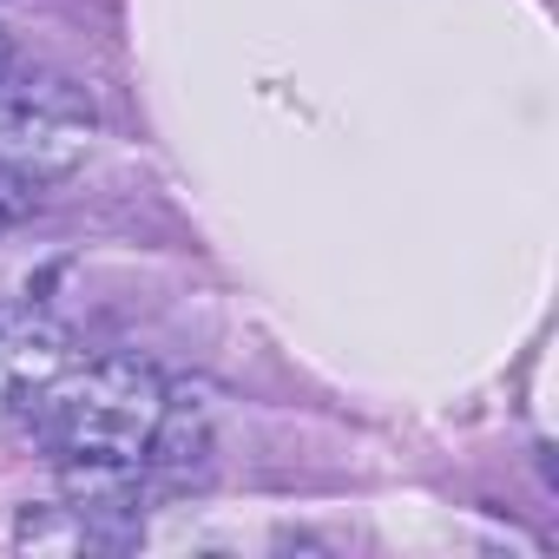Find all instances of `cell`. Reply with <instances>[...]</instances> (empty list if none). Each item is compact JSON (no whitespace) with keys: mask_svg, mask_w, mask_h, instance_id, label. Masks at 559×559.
Here are the masks:
<instances>
[{"mask_svg":"<svg viewBox=\"0 0 559 559\" xmlns=\"http://www.w3.org/2000/svg\"><path fill=\"white\" fill-rule=\"evenodd\" d=\"M158 408H165V376L139 356H106L80 376L73 369L60 376V389L40 402L34 421L60 461L67 493L80 500L73 513H132Z\"/></svg>","mask_w":559,"mask_h":559,"instance_id":"cell-1","label":"cell"},{"mask_svg":"<svg viewBox=\"0 0 559 559\" xmlns=\"http://www.w3.org/2000/svg\"><path fill=\"white\" fill-rule=\"evenodd\" d=\"M93 99L67 73H14L0 80V158L27 165L34 178L73 171L80 152L93 145Z\"/></svg>","mask_w":559,"mask_h":559,"instance_id":"cell-2","label":"cell"},{"mask_svg":"<svg viewBox=\"0 0 559 559\" xmlns=\"http://www.w3.org/2000/svg\"><path fill=\"white\" fill-rule=\"evenodd\" d=\"M73 369V330L34 304H0V421H34Z\"/></svg>","mask_w":559,"mask_h":559,"instance_id":"cell-3","label":"cell"},{"mask_svg":"<svg viewBox=\"0 0 559 559\" xmlns=\"http://www.w3.org/2000/svg\"><path fill=\"white\" fill-rule=\"evenodd\" d=\"M211 448H217V435H211V402L165 389L158 428H152V441H145V467H152L158 480L185 487V480H204V474H211Z\"/></svg>","mask_w":559,"mask_h":559,"instance_id":"cell-4","label":"cell"},{"mask_svg":"<svg viewBox=\"0 0 559 559\" xmlns=\"http://www.w3.org/2000/svg\"><path fill=\"white\" fill-rule=\"evenodd\" d=\"M34 198H40V178L27 165H14V158H0V237L34 211Z\"/></svg>","mask_w":559,"mask_h":559,"instance_id":"cell-5","label":"cell"},{"mask_svg":"<svg viewBox=\"0 0 559 559\" xmlns=\"http://www.w3.org/2000/svg\"><path fill=\"white\" fill-rule=\"evenodd\" d=\"M8 67H14V53H8V34H0V80H8Z\"/></svg>","mask_w":559,"mask_h":559,"instance_id":"cell-6","label":"cell"}]
</instances>
